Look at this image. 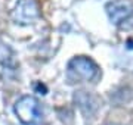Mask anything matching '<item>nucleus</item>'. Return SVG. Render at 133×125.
I'll list each match as a JSON object with an SVG mask.
<instances>
[{
  "label": "nucleus",
  "mask_w": 133,
  "mask_h": 125,
  "mask_svg": "<svg viewBox=\"0 0 133 125\" xmlns=\"http://www.w3.org/2000/svg\"><path fill=\"white\" fill-rule=\"evenodd\" d=\"M12 56V50L8 44H0V62H9Z\"/></svg>",
  "instance_id": "obj_7"
},
{
  "label": "nucleus",
  "mask_w": 133,
  "mask_h": 125,
  "mask_svg": "<svg viewBox=\"0 0 133 125\" xmlns=\"http://www.w3.org/2000/svg\"><path fill=\"white\" fill-rule=\"evenodd\" d=\"M105 10L112 24L121 25L133 13V2L132 0H112L105 5Z\"/></svg>",
  "instance_id": "obj_4"
},
{
  "label": "nucleus",
  "mask_w": 133,
  "mask_h": 125,
  "mask_svg": "<svg viewBox=\"0 0 133 125\" xmlns=\"http://www.w3.org/2000/svg\"><path fill=\"white\" fill-rule=\"evenodd\" d=\"M14 112L24 125H42L44 119V111L42 103L33 96H22L15 101Z\"/></svg>",
  "instance_id": "obj_1"
},
{
  "label": "nucleus",
  "mask_w": 133,
  "mask_h": 125,
  "mask_svg": "<svg viewBox=\"0 0 133 125\" xmlns=\"http://www.w3.org/2000/svg\"><path fill=\"white\" fill-rule=\"evenodd\" d=\"M99 75V66L87 56H76L68 62L66 78L70 82H90Z\"/></svg>",
  "instance_id": "obj_2"
},
{
  "label": "nucleus",
  "mask_w": 133,
  "mask_h": 125,
  "mask_svg": "<svg viewBox=\"0 0 133 125\" xmlns=\"http://www.w3.org/2000/svg\"><path fill=\"white\" fill-rule=\"evenodd\" d=\"M74 103L78 106L80 112L84 115V118H93L99 109V101L93 94L80 90L74 93Z\"/></svg>",
  "instance_id": "obj_5"
},
{
  "label": "nucleus",
  "mask_w": 133,
  "mask_h": 125,
  "mask_svg": "<svg viewBox=\"0 0 133 125\" xmlns=\"http://www.w3.org/2000/svg\"><path fill=\"white\" fill-rule=\"evenodd\" d=\"M104 125H121V124H104Z\"/></svg>",
  "instance_id": "obj_9"
},
{
  "label": "nucleus",
  "mask_w": 133,
  "mask_h": 125,
  "mask_svg": "<svg viewBox=\"0 0 133 125\" xmlns=\"http://www.w3.org/2000/svg\"><path fill=\"white\" fill-rule=\"evenodd\" d=\"M34 88H36V91H38L40 94H46V93H48L46 85H43V84H40V82H37V84L34 85Z\"/></svg>",
  "instance_id": "obj_8"
},
{
  "label": "nucleus",
  "mask_w": 133,
  "mask_h": 125,
  "mask_svg": "<svg viewBox=\"0 0 133 125\" xmlns=\"http://www.w3.org/2000/svg\"><path fill=\"white\" fill-rule=\"evenodd\" d=\"M0 78L3 81H12L16 78V68L12 62H0Z\"/></svg>",
  "instance_id": "obj_6"
},
{
  "label": "nucleus",
  "mask_w": 133,
  "mask_h": 125,
  "mask_svg": "<svg viewBox=\"0 0 133 125\" xmlns=\"http://www.w3.org/2000/svg\"><path fill=\"white\" fill-rule=\"evenodd\" d=\"M40 16L37 0H19L10 12V18L16 25H31Z\"/></svg>",
  "instance_id": "obj_3"
}]
</instances>
